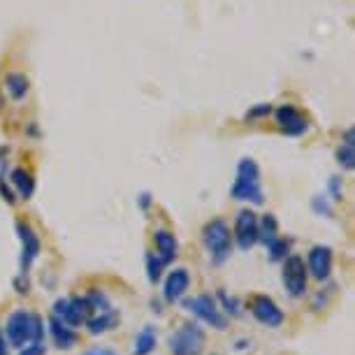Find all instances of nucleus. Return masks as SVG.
Here are the masks:
<instances>
[{"label": "nucleus", "instance_id": "obj_1", "mask_svg": "<svg viewBox=\"0 0 355 355\" xmlns=\"http://www.w3.org/2000/svg\"><path fill=\"white\" fill-rule=\"evenodd\" d=\"M8 341L15 348H24L28 344H37L44 337V325L42 318L28 311H15L8 318V327H5Z\"/></svg>", "mask_w": 355, "mask_h": 355}, {"label": "nucleus", "instance_id": "obj_2", "mask_svg": "<svg viewBox=\"0 0 355 355\" xmlns=\"http://www.w3.org/2000/svg\"><path fill=\"white\" fill-rule=\"evenodd\" d=\"M230 196L234 200H246L253 205H263V186H260V170L251 158L239 160L237 165V179L232 184Z\"/></svg>", "mask_w": 355, "mask_h": 355}, {"label": "nucleus", "instance_id": "obj_3", "mask_svg": "<svg viewBox=\"0 0 355 355\" xmlns=\"http://www.w3.org/2000/svg\"><path fill=\"white\" fill-rule=\"evenodd\" d=\"M202 239H205V246L211 253L214 263H216V265L225 263L227 256H230V249H232L230 227H227L225 220H220V218L209 220V223L205 225V230H202Z\"/></svg>", "mask_w": 355, "mask_h": 355}, {"label": "nucleus", "instance_id": "obj_4", "mask_svg": "<svg viewBox=\"0 0 355 355\" xmlns=\"http://www.w3.org/2000/svg\"><path fill=\"white\" fill-rule=\"evenodd\" d=\"M205 346V332L198 325H184L170 337V348L174 355H200Z\"/></svg>", "mask_w": 355, "mask_h": 355}, {"label": "nucleus", "instance_id": "obj_5", "mask_svg": "<svg viewBox=\"0 0 355 355\" xmlns=\"http://www.w3.org/2000/svg\"><path fill=\"white\" fill-rule=\"evenodd\" d=\"M306 265L300 256H288L284 258V286L293 297H302L306 293Z\"/></svg>", "mask_w": 355, "mask_h": 355}, {"label": "nucleus", "instance_id": "obj_6", "mask_svg": "<svg viewBox=\"0 0 355 355\" xmlns=\"http://www.w3.org/2000/svg\"><path fill=\"white\" fill-rule=\"evenodd\" d=\"M186 309H189L193 316H198L200 320H205L207 325L216 327V330H225V318L220 316L218 304L211 295H200V297L186 300Z\"/></svg>", "mask_w": 355, "mask_h": 355}, {"label": "nucleus", "instance_id": "obj_7", "mask_svg": "<svg viewBox=\"0 0 355 355\" xmlns=\"http://www.w3.org/2000/svg\"><path fill=\"white\" fill-rule=\"evenodd\" d=\"M234 237H237V246L242 251H249L258 242V216L251 209H244L237 214L234 220Z\"/></svg>", "mask_w": 355, "mask_h": 355}, {"label": "nucleus", "instance_id": "obj_8", "mask_svg": "<svg viewBox=\"0 0 355 355\" xmlns=\"http://www.w3.org/2000/svg\"><path fill=\"white\" fill-rule=\"evenodd\" d=\"M251 313L258 323H263L267 327H279L284 323V311L279 309L277 302L267 295H258V297L251 300Z\"/></svg>", "mask_w": 355, "mask_h": 355}, {"label": "nucleus", "instance_id": "obj_9", "mask_svg": "<svg viewBox=\"0 0 355 355\" xmlns=\"http://www.w3.org/2000/svg\"><path fill=\"white\" fill-rule=\"evenodd\" d=\"M17 232H19V239H21V274L26 277L33 260H35L40 253V239L28 223H17Z\"/></svg>", "mask_w": 355, "mask_h": 355}, {"label": "nucleus", "instance_id": "obj_10", "mask_svg": "<svg viewBox=\"0 0 355 355\" xmlns=\"http://www.w3.org/2000/svg\"><path fill=\"white\" fill-rule=\"evenodd\" d=\"M277 123H279V128L286 132V135H293V137L304 135L306 128H309V123H306L304 114L295 110L293 105L279 107V110H277Z\"/></svg>", "mask_w": 355, "mask_h": 355}, {"label": "nucleus", "instance_id": "obj_11", "mask_svg": "<svg viewBox=\"0 0 355 355\" xmlns=\"http://www.w3.org/2000/svg\"><path fill=\"white\" fill-rule=\"evenodd\" d=\"M309 272L316 279H327L332 272V249L330 246H313L309 251Z\"/></svg>", "mask_w": 355, "mask_h": 355}, {"label": "nucleus", "instance_id": "obj_12", "mask_svg": "<svg viewBox=\"0 0 355 355\" xmlns=\"http://www.w3.org/2000/svg\"><path fill=\"white\" fill-rule=\"evenodd\" d=\"M191 286V277H189V270H184V267H179V270L170 272V277L165 281V300L167 302H177V300H182L186 291H189Z\"/></svg>", "mask_w": 355, "mask_h": 355}, {"label": "nucleus", "instance_id": "obj_13", "mask_svg": "<svg viewBox=\"0 0 355 355\" xmlns=\"http://www.w3.org/2000/svg\"><path fill=\"white\" fill-rule=\"evenodd\" d=\"M53 318L61 320V323L68 327H77V325L86 323L84 313L79 311L75 300H56V302H53Z\"/></svg>", "mask_w": 355, "mask_h": 355}, {"label": "nucleus", "instance_id": "obj_14", "mask_svg": "<svg viewBox=\"0 0 355 355\" xmlns=\"http://www.w3.org/2000/svg\"><path fill=\"white\" fill-rule=\"evenodd\" d=\"M153 242H156V249H158L160 258H163L165 263H172V260L179 256V244H177V237H174L172 232L158 230L156 234H153Z\"/></svg>", "mask_w": 355, "mask_h": 355}, {"label": "nucleus", "instance_id": "obj_15", "mask_svg": "<svg viewBox=\"0 0 355 355\" xmlns=\"http://www.w3.org/2000/svg\"><path fill=\"white\" fill-rule=\"evenodd\" d=\"M49 327H51V337H53V341H56L58 348H72V346L77 344V334L72 332V327L63 325L61 320L51 318Z\"/></svg>", "mask_w": 355, "mask_h": 355}, {"label": "nucleus", "instance_id": "obj_16", "mask_svg": "<svg viewBox=\"0 0 355 355\" xmlns=\"http://www.w3.org/2000/svg\"><path fill=\"white\" fill-rule=\"evenodd\" d=\"M119 320V313L116 311H107V313H100L96 318H89L86 320V327H89L91 334H100V332H107L116 325Z\"/></svg>", "mask_w": 355, "mask_h": 355}, {"label": "nucleus", "instance_id": "obj_17", "mask_svg": "<svg viewBox=\"0 0 355 355\" xmlns=\"http://www.w3.org/2000/svg\"><path fill=\"white\" fill-rule=\"evenodd\" d=\"M153 348H156V332H153V327H144L135 339L132 355H151Z\"/></svg>", "mask_w": 355, "mask_h": 355}, {"label": "nucleus", "instance_id": "obj_18", "mask_svg": "<svg viewBox=\"0 0 355 355\" xmlns=\"http://www.w3.org/2000/svg\"><path fill=\"white\" fill-rule=\"evenodd\" d=\"M12 184L19 189V196L28 200L33 196V191H35V182H33V177L26 170H15L12 172Z\"/></svg>", "mask_w": 355, "mask_h": 355}, {"label": "nucleus", "instance_id": "obj_19", "mask_svg": "<svg viewBox=\"0 0 355 355\" xmlns=\"http://www.w3.org/2000/svg\"><path fill=\"white\" fill-rule=\"evenodd\" d=\"M258 239H263L265 244H272L274 239H279V223L272 214H267L263 223H258Z\"/></svg>", "mask_w": 355, "mask_h": 355}, {"label": "nucleus", "instance_id": "obj_20", "mask_svg": "<svg viewBox=\"0 0 355 355\" xmlns=\"http://www.w3.org/2000/svg\"><path fill=\"white\" fill-rule=\"evenodd\" d=\"M337 158H339V165H344L346 170H353L355 165V151H353V130L346 132V142L344 146L337 151Z\"/></svg>", "mask_w": 355, "mask_h": 355}, {"label": "nucleus", "instance_id": "obj_21", "mask_svg": "<svg viewBox=\"0 0 355 355\" xmlns=\"http://www.w3.org/2000/svg\"><path fill=\"white\" fill-rule=\"evenodd\" d=\"M8 91L15 100H21L28 93V79H26V75H19V72L8 75Z\"/></svg>", "mask_w": 355, "mask_h": 355}, {"label": "nucleus", "instance_id": "obj_22", "mask_svg": "<svg viewBox=\"0 0 355 355\" xmlns=\"http://www.w3.org/2000/svg\"><path fill=\"white\" fill-rule=\"evenodd\" d=\"M167 263L160 256H146V270H149V281L151 284H156V281H160V274H163V267Z\"/></svg>", "mask_w": 355, "mask_h": 355}, {"label": "nucleus", "instance_id": "obj_23", "mask_svg": "<svg viewBox=\"0 0 355 355\" xmlns=\"http://www.w3.org/2000/svg\"><path fill=\"white\" fill-rule=\"evenodd\" d=\"M267 246H270L272 260H284L286 258V253H288V242H286V239H274V242L267 244Z\"/></svg>", "mask_w": 355, "mask_h": 355}, {"label": "nucleus", "instance_id": "obj_24", "mask_svg": "<svg viewBox=\"0 0 355 355\" xmlns=\"http://www.w3.org/2000/svg\"><path fill=\"white\" fill-rule=\"evenodd\" d=\"M19 355H44V346H42V341H37V344H28V346H24L21 351H19Z\"/></svg>", "mask_w": 355, "mask_h": 355}, {"label": "nucleus", "instance_id": "obj_25", "mask_svg": "<svg viewBox=\"0 0 355 355\" xmlns=\"http://www.w3.org/2000/svg\"><path fill=\"white\" fill-rule=\"evenodd\" d=\"M313 209H316L318 214H325V216H330V214H332V207L327 205V200H323V198L313 200Z\"/></svg>", "mask_w": 355, "mask_h": 355}, {"label": "nucleus", "instance_id": "obj_26", "mask_svg": "<svg viewBox=\"0 0 355 355\" xmlns=\"http://www.w3.org/2000/svg\"><path fill=\"white\" fill-rule=\"evenodd\" d=\"M84 355H116V353H114L112 348H107V346H93Z\"/></svg>", "mask_w": 355, "mask_h": 355}, {"label": "nucleus", "instance_id": "obj_27", "mask_svg": "<svg viewBox=\"0 0 355 355\" xmlns=\"http://www.w3.org/2000/svg\"><path fill=\"white\" fill-rule=\"evenodd\" d=\"M330 189H332L334 196H339V179H337V177H334L332 182H330Z\"/></svg>", "mask_w": 355, "mask_h": 355}, {"label": "nucleus", "instance_id": "obj_28", "mask_svg": "<svg viewBox=\"0 0 355 355\" xmlns=\"http://www.w3.org/2000/svg\"><path fill=\"white\" fill-rule=\"evenodd\" d=\"M139 202H142V207H149V202H151V200H149V193H144V196H142V200H139Z\"/></svg>", "mask_w": 355, "mask_h": 355}, {"label": "nucleus", "instance_id": "obj_29", "mask_svg": "<svg viewBox=\"0 0 355 355\" xmlns=\"http://www.w3.org/2000/svg\"><path fill=\"white\" fill-rule=\"evenodd\" d=\"M0 355H8V346H5L3 339H0Z\"/></svg>", "mask_w": 355, "mask_h": 355}, {"label": "nucleus", "instance_id": "obj_30", "mask_svg": "<svg viewBox=\"0 0 355 355\" xmlns=\"http://www.w3.org/2000/svg\"><path fill=\"white\" fill-rule=\"evenodd\" d=\"M0 105H3V98H0Z\"/></svg>", "mask_w": 355, "mask_h": 355}]
</instances>
